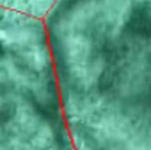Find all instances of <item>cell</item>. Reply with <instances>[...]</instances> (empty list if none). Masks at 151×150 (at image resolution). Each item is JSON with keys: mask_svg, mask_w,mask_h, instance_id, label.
<instances>
[{"mask_svg": "<svg viewBox=\"0 0 151 150\" xmlns=\"http://www.w3.org/2000/svg\"><path fill=\"white\" fill-rule=\"evenodd\" d=\"M78 150H151V0H57L45 20Z\"/></svg>", "mask_w": 151, "mask_h": 150, "instance_id": "cell-1", "label": "cell"}, {"mask_svg": "<svg viewBox=\"0 0 151 150\" xmlns=\"http://www.w3.org/2000/svg\"><path fill=\"white\" fill-rule=\"evenodd\" d=\"M46 23L0 7V150H73Z\"/></svg>", "mask_w": 151, "mask_h": 150, "instance_id": "cell-2", "label": "cell"}]
</instances>
